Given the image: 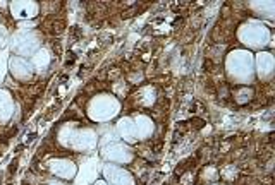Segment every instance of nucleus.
Segmentation results:
<instances>
[{"mask_svg":"<svg viewBox=\"0 0 275 185\" xmlns=\"http://www.w3.org/2000/svg\"><path fill=\"white\" fill-rule=\"evenodd\" d=\"M225 69L230 81L238 84H248L254 77V58L248 50H234L227 55Z\"/></svg>","mask_w":275,"mask_h":185,"instance_id":"f257e3e1","label":"nucleus"},{"mask_svg":"<svg viewBox=\"0 0 275 185\" xmlns=\"http://www.w3.org/2000/svg\"><path fill=\"white\" fill-rule=\"evenodd\" d=\"M62 146L74 151H91L96 146V134L91 129H74L72 125H64L58 132Z\"/></svg>","mask_w":275,"mask_h":185,"instance_id":"f03ea898","label":"nucleus"},{"mask_svg":"<svg viewBox=\"0 0 275 185\" xmlns=\"http://www.w3.org/2000/svg\"><path fill=\"white\" fill-rule=\"evenodd\" d=\"M121 103L110 95H98L90 101L88 106V115L95 122H109L110 119L119 113Z\"/></svg>","mask_w":275,"mask_h":185,"instance_id":"7ed1b4c3","label":"nucleus"},{"mask_svg":"<svg viewBox=\"0 0 275 185\" xmlns=\"http://www.w3.org/2000/svg\"><path fill=\"white\" fill-rule=\"evenodd\" d=\"M238 38L243 45H246L248 48H254V50H258V48H263V47L268 45L270 31L263 26L262 22L249 21V22H244L243 26L239 28Z\"/></svg>","mask_w":275,"mask_h":185,"instance_id":"20e7f679","label":"nucleus"},{"mask_svg":"<svg viewBox=\"0 0 275 185\" xmlns=\"http://www.w3.org/2000/svg\"><path fill=\"white\" fill-rule=\"evenodd\" d=\"M40 47V36L34 31H19L11 38V48L19 57L34 55Z\"/></svg>","mask_w":275,"mask_h":185,"instance_id":"39448f33","label":"nucleus"},{"mask_svg":"<svg viewBox=\"0 0 275 185\" xmlns=\"http://www.w3.org/2000/svg\"><path fill=\"white\" fill-rule=\"evenodd\" d=\"M102 156L112 163H131L132 161V149L124 143H110L102 148Z\"/></svg>","mask_w":275,"mask_h":185,"instance_id":"423d86ee","label":"nucleus"},{"mask_svg":"<svg viewBox=\"0 0 275 185\" xmlns=\"http://www.w3.org/2000/svg\"><path fill=\"white\" fill-rule=\"evenodd\" d=\"M103 177L105 182H110V185H134V178L127 172L126 168H121L117 165L107 163L103 165Z\"/></svg>","mask_w":275,"mask_h":185,"instance_id":"0eeeda50","label":"nucleus"},{"mask_svg":"<svg viewBox=\"0 0 275 185\" xmlns=\"http://www.w3.org/2000/svg\"><path fill=\"white\" fill-rule=\"evenodd\" d=\"M48 170L55 175L58 178H64V180H71L76 177L77 173V168L76 165L71 161V159H62V158H55V159H50L48 161Z\"/></svg>","mask_w":275,"mask_h":185,"instance_id":"6e6552de","label":"nucleus"},{"mask_svg":"<svg viewBox=\"0 0 275 185\" xmlns=\"http://www.w3.org/2000/svg\"><path fill=\"white\" fill-rule=\"evenodd\" d=\"M9 67H11L12 76L19 81H29L33 76V65L29 64L26 58L23 57H12L9 60Z\"/></svg>","mask_w":275,"mask_h":185,"instance_id":"1a4fd4ad","label":"nucleus"},{"mask_svg":"<svg viewBox=\"0 0 275 185\" xmlns=\"http://www.w3.org/2000/svg\"><path fill=\"white\" fill-rule=\"evenodd\" d=\"M273 69H275V58L272 53L260 52L257 55V71L260 79L262 81L270 79L273 76Z\"/></svg>","mask_w":275,"mask_h":185,"instance_id":"9d476101","label":"nucleus"},{"mask_svg":"<svg viewBox=\"0 0 275 185\" xmlns=\"http://www.w3.org/2000/svg\"><path fill=\"white\" fill-rule=\"evenodd\" d=\"M11 12L16 19H33L38 14L36 2H12Z\"/></svg>","mask_w":275,"mask_h":185,"instance_id":"9b49d317","label":"nucleus"},{"mask_svg":"<svg viewBox=\"0 0 275 185\" xmlns=\"http://www.w3.org/2000/svg\"><path fill=\"white\" fill-rule=\"evenodd\" d=\"M134 127H136V139L145 141L153 135L155 132V124L153 120L148 119L146 115H138L134 119Z\"/></svg>","mask_w":275,"mask_h":185,"instance_id":"f8f14e48","label":"nucleus"},{"mask_svg":"<svg viewBox=\"0 0 275 185\" xmlns=\"http://www.w3.org/2000/svg\"><path fill=\"white\" fill-rule=\"evenodd\" d=\"M117 135L126 141V143H136V127H134V120L129 119V117H124V119H121L117 122Z\"/></svg>","mask_w":275,"mask_h":185,"instance_id":"ddd939ff","label":"nucleus"},{"mask_svg":"<svg viewBox=\"0 0 275 185\" xmlns=\"http://www.w3.org/2000/svg\"><path fill=\"white\" fill-rule=\"evenodd\" d=\"M14 111V100L11 96V92L7 89H0V122L6 124L9 119L12 117Z\"/></svg>","mask_w":275,"mask_h":185,"instance_id":"4468645a","label":"nucleus"},{"mask_svg":"<svg viewBox=\"0 0 275 185\" xmlns=\"http://www.w3.org/2000/svg\"><path fill=\"white\" fill-rule=\"evenodd\" d=\"M31 65L38 72H43L48 65H50V52H48L47 48H40V50L33 55V64Z\"/></svg>","mask_w":275,"mask_h":185,"instance_id":"2eb2a0df","label":"nucleus"},{"mask_svg":"<svg viewBox=\"0 0 275 185\" xmlns=\"http://www.w3.org/2000/svg\"><path fill=\"white\" fill-rule=\"evenodd\" d=\"M251 9L260 16H265L267 19H273L275 14V4L273 2H251Z\"/></svg>","mask_w":275,"mask_h":185,"instance_id":"dca6fc26","label":"nucleus"},{"mask_svg":"<svg viewBox=\"0 0 275 185\" xmlns=\"http://www.w3.org/2000/svg\"><path fill=\"white\" fill-rule=\"evenodd\" d=\"M141 98H143V105L145 106H151L155 103V89L151 86L145 87L143 92H141Z\"/></svg>","mask_w":275,"mask_h":185,"instance_id":"f3484780","label":"nucleus"},{"mask_svg":"<svg viewBox=\"0 0 275 185\" xmlns=\"http://www.w3.org/2000/svg\"><path fill=\"white\" fill-rule=\"evenodd\" d=\"M251 96H253L251 87H241V89L235 92V100H238V103H246V101L251 100Z\"/></svg>","mask_w":275,"mask_h":185,"instance_id":"a211bd4d","label":"nucleus"},{"mask_svg":"<svg viewBox=\"0 0 275 185\" xmlns=\"http://www.w3.org/2000/svg\"><path fill=\"white\" fill-rule=\"evenodd\" d=\"M7 50H2L0 52V82L4 81L6 77V71H7Z\"/></svg>","mask_w":275,"mask_h":185,"instance_id":"6ab92c4d","label":"nucleus"},{"mask_svg":"<svg viewBox=\"0 0 275 185\" xmlns=\"http://www.w3.org/2000/svg\"><path fill=\"white\" fill-rule=\"evenodd\" d=\"M93 185H110V183H109V182H105V180H96V182L93 183Z\"/></svg>","mask_w":275,"mask_h":185,"instance_id":"aec40b11","label":"nucleus"},{"mask_svg":"<svg viewBox=\"0 0 275 185\" xmlns=\"http://www.w3.org/2000/svg\"><path fill=\"white\" fill-rule=\"evenodd\" d=\"M48 185H62L61 182H52V183H48Z\"/></svg>","mask_w":275,"mask_h":185,"instance_id":"412c9836","label":"nucleus"},{"mask_svg":"<svg viewBox=\"0 0 275 185\" xmlns=\"http://www.w3.org/2000/svg\"><path fill=\"white\" fill-rule=\"evenodd\" d=\"M0 31H4V28H2V26H0Z\"/></svg>","mask_w":275,"mask_h":185,"instance_id":"4be33fe9","label":"nucleus"},{"mask_svg":"<svg viewBox=\"0 0 275 185\" xmlns=\"http://www.w3.org/2000/svg\"><path fill=\"white\" fill-rule=\"evenodd\" d=\"M0 45H2V38H0Z\"/></svg>","mask_w":275,"mask_h":185,"instance_id":"5701e85b","label":"nucleus"},{"mask_svg":"<svg viewBox=\"0 0 275 185\" xmlns=\"http://www.w3.org/2000/svg\"><path fill=\"white\" fill-rule=\"evenodd\" d=\"M213 185H217V183H213Z\"/></svg>","mask_w":275,"mask_h":185,"instance_id":"b1692460","label":"nucleus"}]
</instances>
